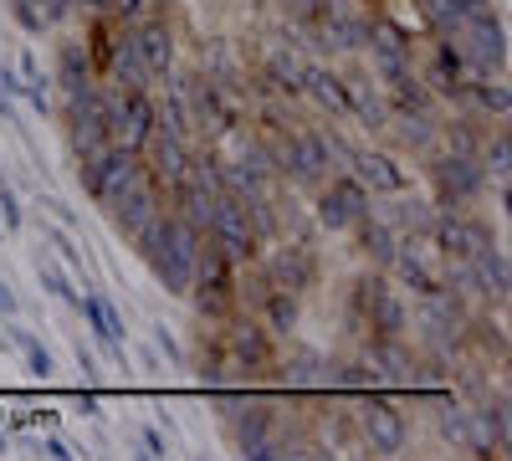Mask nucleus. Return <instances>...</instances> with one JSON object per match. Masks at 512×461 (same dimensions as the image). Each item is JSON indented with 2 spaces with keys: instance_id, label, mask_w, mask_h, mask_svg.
Returning a JSON list of instances; mask_svg holds the SVG:
<instances>
[{
  "instance_id": "1",
  "label": "nucleus",
  "mask_w": 512,
  "mask_h": 461,
  "mask_svg": "<svg viewBox=\"0 0 512 461\" xmlns=\"http://www.w3.org/2000/svg\"><path fill=\"white\" fill-rule=\"evenodd\" d=\"M200 246H205V231L190 226L185 216H175V211L164 205V216L149 226V236H144L134 251L149 262L154 282L164 287V298H185L190 282H195V257H200Z\"/></svg>"
},
{
  "instance_id": "2",
  "label": "nucleus",
  "mask_w": 512,
  "mask_h": 461,
  "mask_svg": "<svg viewBox=\"0 0 512 461\" xmlns=\"http://www.w3.org/2000/svg\"><path fill=\"white\" fill-rule=\"evenodd\" d=\"M466 318H472V303L461 298L456 287H431V292H420L415 298V333H420V349H431V354H451L461 359V333H466Z\"/></svg>"
},
{
  "instance_id": "3",
  "label": "nucleus",
  "mask_w": 512,
  "mask_h": 461,
  "mask_svg": "<svg viewBox=\"0 0 512 461\" xmlns=\"http://www.w3.org/2000/svg\"><path fill=\"white\" fill-rule=\"evenodd\" d=\"M420 170H425V180H431V200L446 205V211H461V205L487 195V170L472 154H451V149L436 144L431 154H420Z\"/></svg>"
},
{
  "instance_id": "4",
  "label": "nucleus",
  "mask_w": 512,
  "mask_h": 461,
  "mask_svg": "<svg viewBox=\"0 0 512 461\" xmlns=\"http://www.w3.org/2000/svg\"><path fill=\"white\" fill-rule=\"evenodd\" d=\"M236 277L241 267L226 257L221 246H200V257H195V282L185 292V303L195 308L200 323H221L226 313H236Z\"/></svg>"
},
{
  "instance_id": "5",
  "label": "nucleus",
  "mask_w": 512,
  "mask_h": 461,
  "mask_svg": "<svg viewBox=\"0 0 512 461\" xmlns=\"http://www.w3.org/2000/svg\"><path fill=\"white\" fill-rule=\"evenodd\" d=\"M139 175H144V154L118 149V144H108V149H98V154H88V159H77V185H82V195H88L103 216L113 211L118 195L134 190Z\"/></svg>"
},
{
  "instance_id": "6",
  "label": "nucleus",
  "mask_w": 512,
  "mask_h": 461,
  "mask_svg": "<svg viewBox=\"0 0 512 461\" xmlns=\"http://www.w3.org/2000/svg\"><path fill=\"white\" fill-rule=\"evenodd\" d=\"M98 108L108 118V139L118 149H144L154 134V88H113L98 77Z\"/></svg>"
},
{
  "instance_id": "7",
  "label": "nucleus",
  "mask_w": 512,
  "mask_h": 461,
  "mask_svg": "<svg viewBox=\"0 0 512 461\" xmlns=\"http://www.w3.org/2000/svg\"><path fill=\"white\" fill-rule=\"evenodd\" d=\"M354 421H359V446L369 456H400L410 446V410L395 395H354Z\"/></svg>"
},
{
  "instance_id": "8",
  "label": "nucleus",
  "mask_w": 512,
  "mask_h": 461,
  "mask_svg": "<svg viewBox=\"0 0 512 461\" xmlns=\"http://www.w3.org/2000/svg\"><path fill=\"white\" fill-rule=\"evenodd\" d=\"M221 344H226V354H231V364H236V380H256V374H267V369H277V339L267 333V323L256 318V313H246V308H236V313H226L221 323Z\"/></svg>"
},
{
  "instance_id": "9",
  "label": "nucleus",
  "mask_w": 512,
  "mask_h": 461,
  "mask_svg": "<svg viewBox=\"0 0 512 461\" xmlns=\"http://www.w3.org/2000/svg\"><path fill=\"white\" fill-rule=\"evenodd\" d=\"M364 57H369V72H374L379 88H384V93H395L400 82H410V77H415L420 41H415L410 31H400L395 21L374 16V31H369V47H364Z\"/></svg>"
},
{
  "instance_id": "10",
  "label": "nucleus",
  "mask_w": 512,
  "mask_h": 461,
  "mask_svg": "<svg viewBox=\"0 0 512 461\" xmlns=\"http://www.w3.org/2000/svg\"><path fill=\"white\" fill-rule=\"evenodd\" d=\"M369 31H374V11L344 6V0H328L323 16L308 26V41L333 62V57H359L369 47Z\"/></svg>"
},
{
  "instance_id": "11",
  "label": "nucleus",
  "mask_w": 512,
  "mask_h": 461,
  "mask_svg": "<svg viewBox=\"0 0 512 461\" xmlns=\"http://www.w3.org/2000/svg\"><path fill=\"white\" fill-rule=\"evenodd\" d=\"M313 226L318 231H354L364 216H369V190L349 175V170H333L318 190H313Z\"/></svg>"
},
{
  "instance_id": "12",
  "label": "nucleus",
  "mask_w": 512,
  "mask_h": 461,
  "mask_svg": "<svg viewBox=\"0 0 512 461\" xmlns=\"http://www.w3.org/2000/svg\"><path fill=\"white\" fill-rule=\"evenodd\" d=\"M451 41H456V52H461L466 72H477V77L507 72V21H502L497 6L482 11V16H472L461 31H451Z\"/></svg>"
},
{
  "instance_id": "13",
  "label": "nucleus",
  "mask_w": 512,
  "mask_h": 461,
  "mask_svg": "<svg viewBox=\"0 0 512 461\" xmlns=\"http://www.w3.org/2000/svg\"><path fill=\"white\" fill-rule=\"evenodd\" d=\"M164 185L144 170L139 180H134V190H128V195H118L113 200V211H108V221H113V236L123 241V246H139L144 236H149V226L164 216Z\"/></svg>"
},
{
  "instance_id": "14",
  "label": "nucleus",
  "mask_w": 512,
  "mask_h": 461,
  "mask_svg": "<svg viewBox=\"0 0 512 461\" xmlns=\"http://www.w3.org/2000/svg\"><path fill=\"white\" fill-rule=\"evenodd\" d=\"M415 77L446 108H461V93H466V82H472V72H466V62L456 52V41L451 36H436V31H431V52H425V62H415Z\"/></svg>"
},
{
  "instance_id": "15",
  "label": "nucleus",
  "mask_w": 512,
  "mask_h": 461,
  "mask_svg": "<svg viewBox=\"0 0 512 461\" xmlns=\"http://www.w3.org/2000/svg\"><path fill=\"white\" fill-rule=\"evenodd\" d=\"M441 123H446V103H420V108H390L384 139L395 144V154H431L441 144Z\"/></svg>"
},
{
  "instance_id": "16",
  "label": "nucleus",
  "mask_w": 512,
  "mask_h": 461,
  "mask_svg": "<svg viewBox=\"0 0 512 461\" xmlns=\"http://www.w3.org/2000/svg\"><path fill=\"white\" fill-rule=\"evenodd\" d=\"M205 241L221 246L236 267H251L256 257H262V241H256V231H251V221H246V211H241V200H236L231 190L216 200V211H210Z\"/></svg>"
},
{
  "instance_id": "17",
  "label": "nucleus",
  "mask_w": 512,
  "mask_h": 461,
  "mask_svg": "<svg viewBox=\"0 0 512 461\" xmlns=\"http://www.w3.org/2000/svg\"><path fill=\"white\" fill-rule=\"evenodd\" d=\"M390 277L395 287H410V298H420V292L441 287V251L431 236H400L395 241V257H390Z\"/></svg>"
},
{
  "instance_id": "18",
  "label": "nucleus",
  "mask_w": 512,
  "mask_h": 461,
  "mask_svg": "<svg viewBox=\"0 0 512 461\" xmlns=\"http://www.w3.org/2000/svg\"><path fill=\"white\" fill-rule=\"evenodd\" d=\"M52 93H57V113L62 108H77L98 93V72L88 62V47H82V36H67L57 41V72H52Z\"/></svg>"
},
{
  "instance_id": "19",
  "label": "nucleus",
  "mask_w": 512,
  "mask_h": 461,
  "mask_svg": "<svg viewBox=\"0 0 512 461\" xmlns=\"http://www.w3.org/2000/svg\"><path fill=\"white\" fill-rule=\"evenodd\" d=\"M364 359H369L379 385L415 390V380H420V349L410 344V333H395V339H364Z\"/></svg>"
},
{
  "instance_id": "20",
  "label": "nucleus",
  "mask_w": 512,
  "mask_h": 461,
  "mask_svg": "<svg viewBox=\"0 0 512 461\" xmlns=\"http://www.w3.org/2000/svg\"><path fill=\"white\" fill-rule=\"evenodd\" d=\"M128 31H134V52H139L149 82H159L169 67H180V26H175V16H144Z\"/></svg>"
},
{
  "instance_id": "21",
  "label": "nucleus",
  "mask_w": 512,
  "mask_h": 461,
  "mask_svg": "<svg viewBox=\"0 0 512 461\" xmlns=\"http://www.w3.org/2000/svg\"><path fill=\"white\" fill-rule=\"evenodd\" d=\"M507 308H472V318H466V333H461V354H472L477 364H497L507 369Z\"/></svg>"
},
{
  "instance_id": "22",
  "label": "nucleus",
  "mask_w": 512,
  "mask_h": 461,
  "mask_svg": "<svg viewBox=\"0 0 512 461\" xmlns=\"http://www.w3.org/2000/svg\"><path fill=\"white\" fill-rule=\"evenodd\" d=\"M344 98H349V123H354V129H364L369 139H379L384 123H390V93L374 82V72L349 67L344 72Z\"/></svg>"
},
{
  "instance_id": "23",
  "label": "nucleus",
  "mask_w": 512,
  "mask_h": 461,
  "mask_svg": "<svg viewBox=\"0 0 512 461\" xmlns=\"http://www.w3.org/2000/svg\"><path fill=\"white\" fill-rule=\"evenodd\" d=\"M369 211H374L379 221H390L400 236H431L441 205L410 185V190H400V195H369Z\"/></svg>"
},
{
  "instance_id": "24",
  "label": "nucleus",
  "mask_w": 512,
  "mask_h": 461,
  "mask_svg": "<svg viewBox=\"0 0 512 461\" xmlns=\"http://www.w3.org/2000/svg\"><path fill=\"white\" fill-rule=\"evenodd\" d=\"M349 175H354L369 195H400V190H410V185H415L410 164H405L395 149H354Z\"/></svg>"
},
{
  "instance_id": "25",
  "label": "nucleus",
  "mask_w": 512,
  "mask_h": 461,
  "mask_svg": "<svg viewBox=\"0 0 512 461\" xmlns=\"http://www.w3.org/2000/svg\"><path fill=\"white\" fill-rule=\"evenodd\" d=\"M57 123H62V144H67L72 159H88V154H98V149L113 144V139H108V118H103V108H98V93H93L88 103H77V108H62Z\"/></svg>"
},
{
  "instance_id": "26",
  "label": "nucleus",
  "mask_w": 512,
  "mask_h": 461,
  "mask_svg": "<svg viewBox=\"0 0 512 461\" xmlns=\"http://www.w3.org/2000/svg\"><path fill=\"white\" fill-rule=\"evenodd\" d=\"M139 154H144V170H149V175L164 185V195H169V190H175V180L185 175L195 144H190L185 134H175V129H164V123H154V134H149V144H144Z\"/></svg>"
},
{
  "instance_id": "27",
  "label": "nucleus",
  "mask_w": 512,
  "mask_h": 461,
  "mask_svg": "<svg viewBox=\"0 0 512 461\" xmlns=\"http://www.w3.org/2000/svg\"><path fill=\"white\" fill-rule=\"evenodd\" d=\"M308 52H303V41H287V36H277V41H267L262 47V72L267 82H277V93L292 103V98H303V72H308Z\"/></svg>"
},
{
  "instance_id": "28",
  "label": "nucleus",
  "mask_w": 512,
  "mask_h": 461,
  "mask_svg": "<svg viewBox=\"0 0 512 461\" xmlns=\"http://www.w3.org/2000/svg\"><path fill=\"white\" fill-rule=\"evenodd\" d=\"M195 323H200V318H195ZM185 369L200 374L205 390H221L226 380H236V364H231V354H226V344H221V328H216V323H200V328H195V354H185Z\"/></svg>"
},
{
  "instance_id": "29",
  "label": "nucleus",
  "mask_w": 512,
  "mask_h": 461,
  "mask_svg": "<svg viewBox=\"0 0 512 461\" xmlns=\"http://www.w3.org/2000/svg\"><path fill=\"white\" fill-rule=\"evenodd\" d=\"M303 98L328 113V118H349V98H344V72H338L333 62H308L303 72Z\"/></svg>"
},
{
  "instance_id": "30",
  "label": "nucleus",
  "mask_w": 512,
  "mask_h": 461,
  "mask_svg": "<svg viewBox=\"0 0 512 461\" xmlns=\"http://www.w3.org/2000/svg\"><path fill=\"white\" fill-rule=\"evenodd\" d=\"M461 108H472V113H477V118H487V123L507 118V113H512L507 72H487V77H477V72H472V82H466V93H461Z\"/></svg>"
},
{
  "instance_id": "31",
  "label": "nucleus",
  "mask_w": 512,
  "mask_h": 461,
  "mask_svg": "<svg viewBox=\"0 0 512 461\" xmlns=\"http://www.w3.org/2000/svg\"><path fill=\"white\" fill-rule=\"evenodd\" d=\"M200 72L226 82V88H246V77H251V67L236 57V41H226V36L200 41Z\"/></svg>"
},
{
  "instance_id": "32",
  "label": "nucleus",
  "mask_w": 512,
  "mask_h": 461,
  "mask_svg": "<svg viewBox=\"0 0 512 461\" xmlns=\"http://www.w3.org/2000/svg\"><path fill=\"white\" fill-rule=\"evenodd\" d=\"M492 6H497V0H420V16H425V31L451 36V31H461L472 16H482Z\"/></svg>"
},
{
  "instance_id": "33",
  "label": "nucleus",
  "mask_w": 512,
  "mask_h": 461,
  "mask_svg": "<svg viewBox=\"0 0 512 461\" xmlns=\"http://www.w3.org/2000/svg\"><path fill=\"white\" fill-rule=\"evenodd\" d=\"M395 241H400V231L390 226V221H379L374 211L354 226V246H359V257L369 262V267H379V272H390V257H395Z\"/></svg>"
},
{
  "instance_id": "34",
  "label": "nucleus",
  "mask_w": 512,
  "mask_h": 461,
  "mask_svg": "<svg viewBox=\"0 0 512 461\" xmlns=\"http://www.w3.org/2000/svg\"><path fill=\"white\" fill-rule=\"evenodd\" d=\"M482 170H487V180H507V175H512V134H507V118L487 129V144H482Z\"/></svg>"
},
{
  "instance_id": "35",
  "label": "nucleus",
  "mask_w": 512,
  "mask_h": 461,
  "mask_svg": "<svg viewBox=\"0 0 512 461\" xmlns=\"http://www.w3.org/2000/svg\"><path fill=\"white\" fill-rule=\"evenodd\" d=\"M108 16H118L123 26H134L144 16H175V0H108Z\"/></svg>"
},
{
  "instance_id": "36",
  "label": "nucleus",
  "mask_w": 512,
  "mask_h": 461,
  "mask_svg": "<svg viewBox=\"0 0 512 461\" xmlns=\"http://www.w3.org/2000/svg\"><path fill=\"white\" fill-rule=\"evenodd\" d=\"M36 277H41V287L52 292V298H62V303H77V292H72V282H67V272L52 262V257H36Z\"/></svg>"
},
{
  "instance_id": "37",
  "label": "nucleus",
  "mask_w": 512,
  "mask_h": 461,
  "mask_svg": "<svg viewBox=\"0 0 512 461\" xmlns=\"http://www.w3.org/2000/svg\"><path fill=\"white\" fill-rule=\"evenodd\" d=\"M11 344H21V349H26V364H31V374H36V380H52V354L41 349V344L31 339L26 328H11Z\"/></svg>"
},
{
  "instance_id": "38",
  "label": "nucleus",
  "mask_w": 512,
  "mask_h": 461,
  "mask_svg": "<svg viewBox=\"0 0 512 461\" xmlns=\"http://www.w3.org/2000/svg\"><path fill=\"white\" fill-rule=\"evenodd\" d=\"M323 6H328V0H277V11H282L292 26H303V31L323 16Z\"/></svg>"
},
{
  "instance_id": "39",
  "label": "nucleus",
  "mask_w": 512,
  "mask_h": 461,
  "mask_svg": "<svg viewBox=\"0 0 512 461\" xmlns=\"http://www.w3.org/2000/svg\"><path fill=\"white\" fill-rule=\"evenodd\" d=\"M6 6H11V16H16V26H21L26 36L47 31V21H41V0H6Z\"/></svg>"
},
{
  "instance_id": "40",
  "label": "nucleus",
  "mask_w": 512,
  "mask_h": 461,
  "mask_svg": "<svg viewBox=\"0 0 512 461\" xmlns=\"http://www.w3.org/2000/svg\"><path fill=\"white\" fill-rule=\"evenodd\" d=\"M0 216H6V231H21V200H16V190H11V180H0Z\"/></svg>"
},
{
  "instance_id": "41",
  "label": "nucleus",
  "mask_w": 512,
  "mask_h": 461,
  "mask_svg": "<svg viewBox=\"0 0 512 461\" xmlns=\"http://www.w3.org/2000/svg\"><path fill=\"white\" fill-rule=\"evenodd\" d=\"M154 349H164V354H169V364L185 369V349H180V339H175V333H169L164 323H154Z\"/></svg>"
},
{
  "instance_id": "42",
  "label": "nucleus",
  "mask_w": 512,
  "mask_h": 461,
  "mask_svg": "<svg viewBox=\"0 0 512 461\" xmlns=\"http://www.w3.org/2000/svg\"><path fill=\"white\" fill-rule=\"evenodd\" d=\"M47 241H52V246L62 251V262H67V267H82V251L72 246V236H67L62 226H52V231H47Z\"/></svg>"
},
{
  "instance_id": "43",
  "label": "nucleus",
  "mask_w": 512,
  "mask_h": 461,
  "mask_svg": "<svg viewBox=\"0 0 512 461\" xmlns=\"http://www.w3.org/2000/svg\"><path fill=\"white\" fill-rule=\"evenodd\" d=\"M139 441H144V456H169V441H164L154 426H144V431H139Z\"/></svg>"
},
{
  "instance_id": "44",
  "label": "nucleus",
  "mask_w": 512,
  "mask_h": 461,
  "mask_svg": "<svg viewBox=\"0 0 512 461\" xmlns=\"http://www.w3.org/2000/svg\"><path fill=\"white\" fill-rule=\"evenodd\" d=\"M77 369H82V380H98V374H103V369H98V359H93L88 349H82V344H77Z\"/></svg>"
},
{
  "instance_id": "45",
  "label": "nucleus",
  "mask_w": 512,
  "mask_h": 461,
  "mask_svg": "<svg viewBox=\"0 0 512 461\" xmlns=\"http://www.w3.org/2000/svg\"><path fill=\"white\" fill-rule=\"evenodd\" d=\"M41 451H47L52 461H72V456H77V451H72V446H67L62 436H52V441H47V446H41Z\"/></svg>"
},
{
  "instance_id": "46",
  "label": "nucleus",
  "mask_w": 512,
  "mask_h": 461,
  "mask_svg": "<svg viewBox=\"0 0 512 461\" xmlns=\"http://www.w3.org/2000/svg\"><path fill=\"white\" fill-rule=\"evenodd\" d=\"M0 123H11V129H21V123H16V98H11L6 88H0Z\"/></svg>"
},
{
  "instance_id": "47",
  "label": "nucleus",
  "mask_w": 512,
  "mask_h": 461,
  "mask_svg": "<svg viewBox=\"0 0 512 461\" xmlns=\"http://www.w3.org/2000/svg\"><path fill=\"white\" fill-rule=\"evenodd\" d=\"M16 292H11V282H0V313H6V318H16Z\"/></svg>"
},
{
  "instance_id": "48",
  "label": "nucleus",
  "mask_w": 512,
  "mask_h": 461,
  "mask_svg": "<svg viewBox=\"0 0 512 461\" xmlns=\"http://www.w3.org/2000/svg\"><path fill=\"white\" fill-rule=\"evenodd\" d=\"M0 180H6V170H0Z\"/></svg>"
}]
</instances>
